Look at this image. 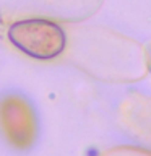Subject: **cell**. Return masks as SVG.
I'll return each mask as SVG.
<instances>
[{"mask_svg":"<svg viewBox=\"0 0 151 156\" xmlns=\"http://www.w3.org/2000/svg\"><path fill=\"white\" fill-rule=\"evenodd\" d=\"M7 34L10 42L16 49L39 60L57 57L58 54H62L67 44L63 29L58 24L41 18L21 20L13 23Z\"/></svg>","mask_w":151,"mask_h":156,"instance_id":"obj_1","label":"cell"}]
</instances>
